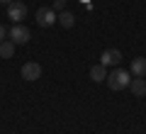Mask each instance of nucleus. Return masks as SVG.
Segmentation results:
<instances>
[{"label": "nucleus", "mask_w": 146, "mask_h": 134, "mask_svg": "<svg viewBox=\"0 0 146 134\" xmlns=\"http://www.w3.org/2000/svg\"><path fill=\"white\" fill-rule=\"evenodd\" d=\"M105 83L110 85V90H124V88H129V83H131V73L124 71V68H115L112 73H107Z\"/></svg>", "instance_id": "f257e3e1"}, {"label": "nucleus", "mask_w": 146, "mask_h": 134, "mask_svg": "<svg viewBox=\"0 0 146 134\" xmlns=\"http://www.w3.org/2000/svg\"><path fill=\"white\" fill-rule=\"evenodd\" d=\"M7 37H10V41H15V44H27V41L32 39V32H29V27H25L22 22H17V25H12V29L7 32Z\"/></svg>", "instance_id": "f03ea898"}, {"label": "nucleus", "mask_w": 146, "mask_h": 134, "mask_svg": "<svg viewBox=\"0 0 146 134\" xmlns=\"http://www.w3.org/2000/svg\"><path fill=\"white\" fill-rule=\"evenodd\" d=\"M34 20H36V25H39V27H51L54 22H58V15H56L54 7H39L36 15H34Z\"/></svg>", "instance_id": "7ed1b4c3"}, {"label": "nucleus", "mask_w": 146, "mask_h": 134, "mask_svg": "<svg viewBox=\"0 0 146 134\" xmlns=\"http://www.w3.org/2000/svg\"><path fill=\"white\" fill-rule=\"evenodd\" d=\"M7 17H10L12 22H22L27 17V5L25 3H20V0H15V3H10V5H7Z\"/></svg>", "instance_id": "20e7f679"}, {"label": "nucleus", "mask_w": 146, "mask_h": 134, "mask_svg": "<svg viewBox=\"0 0 146 134\" xmlns=\"http://www.w3.org/2000/svg\"><path fill=\"white\" fill-rule=\"evenodd\" d=\"M119 61H122V51L119 49H105V51L100 54V63H102L105 68L107 66H117Z\"/></svg>", "instance_id": "39448f33"}, {"label": "nucleus", "mask_w": 146, "mask_h": 134, "mask_svg": "<svg viewBox=\"0 0 146 134\" xmlns=\"http://www.w3.org/2000/svg\"><path fill=\"white\" fill-rule=\"evenodd\" d=\"M22 78H25V81H36V78H42V66H39V63L36 61H27L25 66H22Z\"/></svg>", "instance_id": "423d86ee"}, {"label": "nucleus", "mask_w": 146, "mask_h": 134, "mask_svg": "<svg viewBox=\"0 0 146 134\" xmlns=\"http://www.w3.org/2000/svg\"><path fill=\"white\" fill-rule=\"evenodd\" d=\"M129 73H131V76H136V78H144V76H146V59H144V56L131 59V68H129Z\"/></svg>", "instance_id": "0eeeda50"}, {"label": "nucleus", "mask_w": 146, "mask_h": 134, "mask_svg": "<svg viewBox=\"0 0 146 134\" xmlns=\"http://www.w3.org/2000/svg\"><path fill=\"white\" fill-rule=\"evenodd\" d=\"M129 88H131V93L136 95V98H141V95H146V81L144 78H131V83H129Z\"/></svg>", "instance_id": "6e6552de"}, {"label": "nucleus", "mask_w": 146, "mask_h": 134, "mask_svg": "<svg viewBox=\"0 0 146 134\" xmlns=\"http://www.w3.org/2000/svg\"><path fill=\"white\" fill-rule=\"evenodd\" d=\"M15 47H17V44H15V41H10V39H3V41H0V59H12V56H15Z\"/></svg>", "instance_id": "1a4fd4ad"}, {"label": "nucleus", "mask_w": 146, "mask_h": 134, "mask_svg": "<svg viewBox=\"0 0 146 134\" xmlns=\"http://www.w3.org/2000/svg\"><path fill=\"white\" fill-rule=\"evenodd\" d=\"M90 78H93L95 83H102L105 78H107V68H105L102 63H95V66L90 68Z\"/></svg>", "instance_id": "9d476101"}, {"label": "nucleus", "mask_w": 146, "mask_h": 134, "mask_svg": "<svg viewBox=\"0 0 146 134\" xmlns=\"http://www.w3.org/2000/svg\"><path fill=\"white\" fill-rule=\"evenodd\" d=\"M58 22H61L63 27H73V22H76V17L71 15L68 10H61V15H58Z\"/></svg>", "instance_id": "9b49d317"}, {"label": "nucleus", "mask_w": 146, "mask_h": 134, "mask_svg": "<svg viewBox=\"0 0 146 134\" xmlns=\"http://www.w3.org/2000/svg\"><path fill=\"white\" fill-rule=\"evenodd\" d=\"M51 7H54L56 12H58V10H66V0H54V5H51Z\"/></svg>", "instance_id": "f8f14e48"}, {"label": "nucleus", "mask_w": 146, "mask_h": 134, "mask_svg": "<svg viewBox=\"0 0 146 134\" xmlns=\"http://www.w3.org/2000/svg\"><path fill=\"white\" fill-rule=\"evenodd\" d=\"M5 37H7V29H5V27H3V25H0V41L5 39Z\"/></svg>", "instance_id": "ddd939ff"}, {"label": "nucleus", "mask_w": 146, "mask_h": 134, "mask_svg": "<svg viewBox=\"0 0 146 134\" xmlns=\"http://www.w3.org/2000/svg\"><path fill=\"white\" fill-rule=\"evenodd\" d=\"M0 3H3V5H10V3H15V0H0Z\"/></svg>", "instance_id": "4468645a"}]
</instances>
